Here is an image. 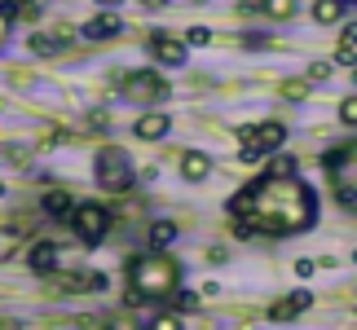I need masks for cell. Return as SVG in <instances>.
I'll list each match as a JSON object with an SVG mask.
<instances>
[{
  "instance_id": "obj_29",
  "label": "cell",
  "mask_w": 357,
  "mask_h": 330,
  "mask_svg": "<svg viewBox=\"0 0 357 330\" xmlns=\"http://www.w3.org/2000/svg\"><path fill=\"white\" fill-rule=\"evenodd\" d=\"M111 330H137V326L128 322V313H123V317H115V322H111Z\"/></svg>"
},
{
  "instance_id": "obj_19",
  "label": "cell",
  "mask_w": 357,
  "mask_h": 330,
  "mask_svg": "<svg viewBox=\"0 0 357 330\" xmlns=\"http://www.w3.org/2000/svg\"><path fill=\"white\" fill-rule=\"evenodd\" d=\"M260 9H265L269 18H291V13H296V0H260Z\"/></svg>"
},
{
  "instance_id": "obj_18",
  "label": "cell",
  "mask_w": 357,
  "mask_h": 330,
  "mask_svg": "<svg viewBox=\"0 0 357 330\" xmlns=\"http://www.w3.org/2000/svg\"><path fill=\"white\" fill-rule=\"evenodd\" d=\"M146 330H185V322H181V313H155V317H150V326Z\"/></svg>"
},
{
  "instance_id": "obj_13",
  "label": "cell",
  "mask_w": 357,
  "mask_h": 330,
  "mask_svg": "<svg viewBox=\"0 0 357 330\" xmlns=\"http://www.w3.org/2000/svg\"><path fill=\"white\" fill-rule=\"evenodd\" d=\"M142 141H159V136H168V115H159V110H150V115L137 119V128H132Z\"/></svg>"
},
{
  "instance_id": "obj_4",
  "label": "cell",
  "mask_w": 357,
  "mask_h": 330,
  "mask_svg": "<svg viewBox=\"0 0 357 330\" xmlns=\"http://www.w3.org/2000/svg\"><path fill=\"white\" fill-rule=\"evenodd\" d=\"M326 168H331L335 198L344 203L349 212H357V146H349V150H335V155L326 159Z\"/></svg>"
},
{
  "instance_id": "obj_20",
  "label": "cell",
  "mask_w": 357,
  "mask_h": 330,
  "mask_svg": "<svg viewBox=\"0 0 357 330\" xmlns=\"http://www.w3.org/2000/svg\"><path fill=\"white\" fill-rule=\"evenodd\" d=\"M199 308V295L195 291H176L172 295V313H195Z\"/></svg>"
},
{
  "instance_id": "obj_32",
  "label": "cell",
  "mask_w": 357,
  "mask_h": 330,
  "mask_svg": "<svg viewBox=\"0 0 357 330\" xmlns=\"http://www.w3.org/2000/svg\"><path fill=\"white\" fill-rule=\"evenodd\" d=\"M238 5H243V9H260V0H238Z\"/></svg>"
},
{
  "instance_id": "obj_36",
  "label": "cell",
  "mask_w": 357,
  "mask_h": 330,
  "mask_svg": "<svg viewBox=\"0 0 357 330\" xmlns=\"http://www.w3.org/2000/svg\"><path fill=\"white\" fill-rule=\"evenodd\" d=\"M5 5H18V0H5Z\"/></svg>"
},
{
  "instance_id": "obj_16",
  "label": "cell",
  "mask_w": 357,
  "mask_h": 330,
  "mask_svg": "<svg viewBox=\"0 0 357 330\" xmlns=\"http://www.w3.org/2000/svg\"><path fill=\"white\" fill-rule=\"evenodd\" d=\"M58 49H62L58 31H53V36H49V31H36V36H31V53H36V58H53Z\"/></svg>"
},
{
  "instance_id": "obj_33",
  "label": "cell",
  "mask_w": 357,
  "mask_h": 330,
  "mask_svg": "<svg viewBox=\"0 0 357 330\" xmlns=\"http://www.w3.org/2000/svg\"><path fill=\"white\" fill-rule=\"evenodd\" d=\"M102 5H111V9H115V5H123V0H102Z\"/></svg>"
},
{
  "instance_id": "obj_28",
  "label": "cell",
  "mask_w": 357,
  "mask_h": 330,
  "mask_svg": "<svg viewBox=\"0 0 357 330\" xmlns=\"http://www.w3.org/2000/svg\"><path fill=\"white\" fill-rule=\"evenodd\" d=\"M344 45H349V49L357 45V22H349V26H344Z\"/></svg>"
},
{
  "instance_id": "obj_11",
  "label": "cell",
  "mask_w": 357,
  "mask_h": 330,
  "mask_svg": "<svg viewBox=\"0 0 357 330\" xmlns=\"http://www.w3.org/2000/svg\"><path fill=\"white\" fill-rule=\"evenodd\" d=\"M309 304H313V295H309V291H296V295L278 299V304L269 308V317H273V322H291V317H300V313H305Z\"/></svg>"
},
{
  "instance_id": "obj_9",
  "label": "cell",
  "mask_w": 357,
  "mask_h": 330,
  "mask_svg": "<svg viewBox=\"0 0 357 330\" xmlns=\"http://www.w3.org/2000/svg\"><path fill=\"white\" fill-rule=\"evenodd\" d=\"M40 207H45V216H49V220H71L79 203L66 194V189H45V203H40Z\"/></svg>"
},
{
  "instance_id": "obj_26",
  "label": "cell",
  "mask_w": 357,
  "mask_h": 330,
  "mask_svg": "<svg viewBox=\"0 0 357 330\" xmlns=\"http://www.w3.org/2000/svg\"><path fill=\"white\" fill-rule=\"evenodd\" d=\"M26 159V150L22 146H13V150H5V163H22Z\"/></svg>"
},
{
  "instance_id": "obj_10",
  "label": "cell",
  "mask_w": 357,
  "mask_h": 330,
  "mask_svg": "<svg viewBox=\"0 0 357 330\" xmlns=\"http://www.w3.org/2000/svg\"><path fill=\"white\" fill-rule=\"evenodd\" d=\"M119 31H123V22L115 18V13H98V18H89L84 26H79L84 40H115Z\"/></svg>"
},
{
  "instance_id": "obj_6",
  "label": "cell",
  "mask_w": 357,
  "mask_h": 330,
  "mask_svg": "<svg viewBox=\"0 0 357 330\" xmlns=\"http://www.w3.org/2000/svg\"><path fill=\"white\" fill-rule=\"evenodd\" d=\"M123 102H142V106H150V102H163L168 97V84L155 75V71H132L128 79H123Z\"/></svg>"
},
{
  "instance_id": "obj_12",
  "label": "cell",
  "mask_w": 357,
  "mask_h": 330,
  "mask_svg": "<svg viewBox=\"0 0 357 330\" xmlns=\"http://www.w3.org/2000/svg\"><path fill=\"white\" fill-rule=\"evenodd\" d=\"M208 172H212V159L203 155V150H185L181 155V176L185 181H208Z\"/></svg>"
},
{
  "instance_id": "obj_35",
  "label": "cell",
  "mask_w": 357,
  "mask_h": 330,
  "mask_svg": "<svg viewBox=\"0 0 357 330\" xmlns=\"http://www.w3.org/2000/svg\"><path fill=\"white\" fill-rule=\"evenodd\" d=\"M353 84H357V66H353Z\"/></svg>"
},
{
  "instance_id": "obj_5",
  "label": "cell",
  "mask_w": 357,
  "mask_h": 330,
  "mask_svg": "<svg viewBox=\"0 0 357 330\" xmlns=\"http://www.w3.org/2000/svg\"><path fill=\"white\" fill-rule=\"evenodd\" d=\"M71 225H75V233H79L89 246H98V242L106 238V229H111V212H106L102 203H79L75 216H71Z\"/></svg>"
},
{
  "instance_id": "obj_8",
  "label": "cell",
  "mask_w": 357,
  "mask_h": 330,
  "mask_svg": "<svg viewBox=\"0 0 357 330\" xmlns=\"http://www.w3.org/2000/svg\"><path fill=\"white\" fill-rule=\"evenodd\" d=\"M150 58L163 62V66H185L190 62V45L185 40H172V36H155L150 40Z\"/></svg>"
},
{
  "instance_id": "obj_37",
  "label": "cell",
  "mask_w": 357,
  "mask_h": 330,
  "mask_svg": "<svg viewBox=\"0 0 357 330\" xmlns=\"http://www.w3.org/2000/svg\"><path fill=\"white\" fill-rule=\"evenodd\" d=\"M344 5H357V0H344Z\"/></svg>"
},
{
  "instance_id": "obj_7",
  "label": "cell",
  "mask_w": 357,
  "mask_h": 330,
  "mask_svg": "<svg viewBox=\"0 0 357 330\" xmlns=\"http://www.w3.org/2000/svg\"><path fill=\"white\" fill-rule=\"evenodd\" d=\"M238 136H243V146H256L260 155H269V150H278V146L287 141V128L269 119V123H260V128H243Z\"/></svg>"
},
{
  "instance_id": "obj_15",
  "label": "cell",
  "mask_w": 357,
  "mask_h": 330,
  "mask_svg": "<svg viewBox=\"0 0 357 330\" xmlns=\"http://www.w3.org/2000/svg\"><path fill=\"white\" fill-rule=\"evenodd\" d=\"M176 238H181V229H176L172 220H155V225H150V238H146V242H150V251H168Z\"/></svg>"
},
{
  "instance_id": "obj_34",
  "label": "cell",
  "mask_w": 357,
  "mask_h": 330,
  "mask_svg": "<svg viewBox=\"0 0 357 330\" xmlns=\"http://www.w3.org/2000/svg\"><path fill=\"white\" fill-rule=\"evenodd\" d=\"M0 198H5V181H0Z\"/></svg>"
},
{
  "instance_id": "obj_21",
  "label": "cell",
  "mask_w": 357,
  "mask_h": 330,
  "mask_svg": "<svg viewBox=\"0 0 357 330\" xmlns=\"http://www.w3.org/2000/svg\"><path fill=\"white\" fill-rule=\"evenodd\" d=\"M185 45H195V49L212 45V31H208V26H190V31H185Z\"/></svg>"
},
{
  "instance_id": "obj_25",
  "label": "cell",
  "mask_w": 357,
  "mask_h": 330,
  "mask_svg": "<svg viewBox=\"0 0 357 330\" xmlns=\"http://www.w3.org/2000/svg\"><path fill=\"white\" fill-rule=\"evenodd\" d=\"M296 273H300V278H313V273H318V265H313V260H296Z\"/></svg>"
},
{
  "instance_id": "obj_3",
  "label": "cell",
  "mask_w": 357,
  "mask_h": 330,
  "mask_svg": "<svg viewBox=\"0 0 357 330\" xmlns=\"http://www.w3.org/2000/svg\"><path fill=\"white\" fill-rule=\"evenodd\" d=\"M93 176H98V185H102V189H111V194H123V189L137 181L132 159L123 155V150H115V146L98 150V159H93Z\"/></svg>"
},
{
  "instance_id": "obj_23",
  "label": "cell",
  "mask_w": 357,
  "mask_h": 330,
  "mask_svg": "<svg viewBox=\"0 0 357 330\" xmlns=\"http://www.w3.org/2000/svg\"><path fill=\"white\" fill-rule=\"evenodd\" d=\"M9 22H13V5H9V9H0V45L9 40Z\"/></svg>"
},
{
  "instance_id": "obj_27",
  "label": "cell",
  "mask_w": 357,
  "mask_h": 330,
  "mask_svg": "<svg viewBox=\"0 0 357 330\" xmlns=\"http://www.w3.org/2000/svg\"><path fill=\"white\" fill-rule=\"evenodd\" d=\"M335 62H340V66H353V62H357V58H353V49H349V45H344V49H340V53H335Z\"/></svg>"
},
{
  "instance_id": "obj_22",
  "label": "cell",
  "mask_w": 357,
  "mask_h": 330,
  "mask_svg": "<svg viewBox=\"0 0 357 330\" xmlns=\"http://www.w3.org/2000/svg\"><path fill=\"white\" fill-rule=\"evenodd\" d=\"M340 123L357 128V97H344V102H340Z\"/></svg>"
},
{
  "instance_id": "obj_17",
  "label": "cell",
  "mask_w": 357,
  "mask_h": 330,
  "mask_svg": "<svg viewBox=\"0 0 357 330\" xmlns=\"http://www.w3.org/2000/svg\"><path fill=\"white\" fill-rule=\"evenodd\" d=\"M344 9H349L344 0H318V5H313V18H318V22H340Z\"/></svg>"
},
{
  "instance_id": "obj_2",
  "label": "cell",
  "mask_w": 357,
  "mask_h": 330,
  "mask_svg": "<svg viewBox=\"0 0 357 330\" xmlns=\"http://www.w3.org/2000/svg\"><path fill=\"white\" fill-rule=\"evenodd\" d=\"M132 295L137 299H163L176 291V278H181V269H176V260H168L163 251H150V256H137L132 269Z\"/></svg>"
},
{
  "instance_id": "obj_30",
  "label": "cell",
  "mask_w": 357,
  "mask_h": 330,
  "mask_svg": "<svg viewBox=\"0 0 357 330\" xmlns=\"http://www.w3.org/2000/svg\"><path fill=\"white\" fill-rule=\"evenodd\" d=\"M0 330H22V326L13 322V317H0Z\"/></svg>"
},
{
  "instance_id": "obj_24",
  "label": "cell",
  "mask_w": 357,
  "mask_h": 330,
  "mask_svg": "<svg viewBox=\"0 0 357 330\" xmlns=\"http://www.w3.org/2000/svg\"><path fill=\"white\" fill-rule=\"evenodd\" d=\"M326 75H331V62H313L309 66V79H326Z\"/></svg>"
},
{
  "instance_id": "obj_31",
  "label": "cell",
  "mask_w": 357,
  "mask_h": 330,
  "mask_svg": "<svg viewBox=\"0 0 357 330\" xmlns=\"http://www.w3.org/2000/svg\"><path fill=\"white\" fill-rule=\"evenodd\" d=\"M142 5H146V9H163V5H168V0H142Z\"/></svg>"
},
{
  "instance_id": "obj_14",
  "label": "cell",
  "mask_w": 357,
  "mask_h": 330,
  "mask_svg": "<svg viewBox=\"0 0 357 330\" xmlns=\"http://www.w3.org/2000/svg\"><path fill=\"white\" fill-rule=\"evenodd\" d=\"M26 265H31L36 273H53V269H58V246H53V242H36L31 251H26Z\"/></svg>"
},
{
  "instance_id": "obj_1",
  "label": "cell",
  "mask_w": 357,
  "mask_h": 330,
  "mask_svg": "<svg viewBox=\"0 0 357 330\" xmlns=\"http://www.w3.org/2000/svg\"><path fill=\"white\" fill-rule=\"evenodd\" d=\"M229 216L256 220L260 233H300L313 225L318 203H313V189L300 176H260L256 185H247L229 198Z\"/></svg>"
},
{
  "instance_id": "obj_38",
  "label": "cell",
  "mask_w": 357,
  "mask_h": 330,
  "mask_svg": "<svg viewBox=\"0 0 357 330\" xmlns=\"http://www.w3.org/2000/svg\"><path fill=\"white\" fill-rule=\"evenodd\" d=\"M353 265H357V251H353Z\"/></svg>"
}]
</instances>
